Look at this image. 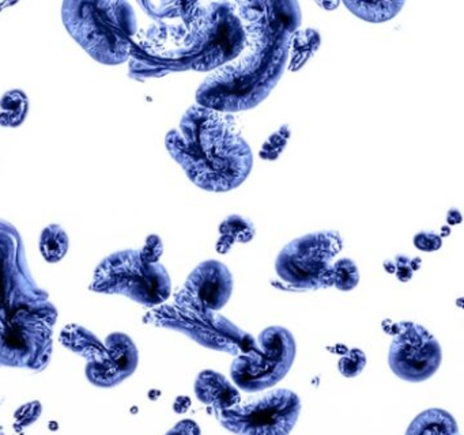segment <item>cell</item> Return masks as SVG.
Returning a JSON list of instances; mask_svg holds the SVG:
<instances>
[{
  "label": "cell",
  "instance_id": "1",
  "mask_svg": "<svg viewBox=\"0 0 464 435\" xmlns=\"http://www.w3.org/2000/svg\"><path fill=\"white\" fill-rule=\"evenodd\" d=\"M165 144L187 177L208 192L236 189L254 166L251 147L233 117L198 103L184 113L179 128L168 132Z\"/></svg>",
  "mask_w": 464,
  "mask_h": 435
},
{
  "label": "cell",
  "instance_id": "2",
  "mask_svg": "<svg viewBox=\"0 0 464 435\" xmlns=\"http://www.w3.org/2000/svg\"><path fill=\"white\" fill-rule=\"evenodd\" d=\"M292 35L246 38L240 56L217 68L200 84L198 105L227 114L256 108L286 70Z\"/></svg>",
  "mask_w": 464,
  "mask_h": 435
},
{
  "label": "cell",
  "instance_id": "3",
  "mask_svg": "<svg viewBox=\"0 0 464 435\" xmlns=\"http://www.w3.org/2000/svg\"><path fill=\"white\" fill-rule=\"evenodd\" d=\"M246 45V30L233 3H202L180 46L160 65V76L188 70L216 71L240 56Z\"/></svg>",
  "mask_w": 464,
  "mask_h": 435
},
{
  "label": "cell",
  "instance_id": "4",
  "mask_svg": "<svg viewBox=\"0 0 464 435\" xmlns=\"http://www.w3.org/2000/svg\"><path fill=\"white\" fill-rule=\"evenodd\" d=\"M62 18L70 35L96 62L118 65L130 59L138 21L129 2L67 0Z\"/></svg>",
  "mask_w": 464,
  "mask_h": 435
},
{
  "label": "cell",
  "instance_id": "5",
  "mask_svg": "<svg viewBox=\"0 0 464 435\" xmlns=\"http://www.w3.org/2000/svg\"><path fill=\"white\" fill-rule=\"evenodd\" d=\"M58 310L50 301L0 310V366L39 372L53 356Z\"/></svg>",
  "mask_w": 464,
  "mask_h": 435
},
{
  "label": "cell",
  "instance_id": "6",
  "mask_svg": "<svg viewBox=\"0 0 464 435\" xmlns=\"http://www.w3.org/2000/svg\"><path fill=\"white\" fill-rule=\"evenodd\" d=\"M91 290L124 295L143 306L165 304L172 293L167 268L160 263H148L140 250L112 253L97 266Z\"/></svg>",
  "mask_w": 464,
  "mask_h": 435
},
{
  "label": "cell",
  "instance_id": "7",
  "mask_svg": "<svg viewBox=\"0 0 464 435\" xmlns=\"http://www.w3.org/2000/svg\"><path fill=\"white\" fill-rule=\"evenodd\" d=\"M143 323L180 332L203 347L235 356L251 350L256 342L251 334L218 312L183 302H165L151 307Z\"/></svg>",
  "mask_w": 464,
  "mask_h": 435
},
{
  "label": "cell",
  "instance_id": "8",
  "mask_svg": "<svg viewBox=\"0 0 464 435\" xmlns=\"http://www.w3.org/2000/svg\"><path fill=\"white\" fill-rule=\"evenodd\" d=\"M343 239L335 230L316 231L295 238L279 252L276 271L295 291H311L333 285V260L341 253Z\"/></svg>",
  "mask_w": 464,
  "mask_h": 435
},
{
  "label": "cell",
  "instance_id": "9",
  "mask_svg": "<svg viewBox=\"0 0 464 435\" xmlns=\"http://www.w3.org/2000/svg\"><path fill=\"white\" fill-rule=\"evenodd\" d=\"M295 339L284 326L263 329L254 347L235 356L230 375L241 391L248 393L266 391L281 382L295 363Z\"/></svg>",
  "mask_w": 464,
  "mask_h": 435
},
{
  "label": "cell",
  "instance_id": "10",
  "mask_svg": "<svg viewBox=\"0 0 464 435\" xmlns=\"http://www.w3.org/2000/svg\"><path fill=\"white\" fill-rule=\"evenodd\" d=\"M214 413L221 426L236 435H289L300 416L301 400L289 389H276Z\"/></svg>",
  "mask_w": 464,
  "mask_h": 435
},
{
  "label": "cell",
  "instance_id": "11",
  "mask_svg": "<svg viewBox=\"0 0 464 435\" xmlns=\"http://www.w3.org/2000/svg\"><path fill=\"white\" fill-rule=\"evenodd\" d=\"M45 302L48 293L32 276L20 233L14 226L0 219V310L7 312Z\"/></svg>",
  "mask_w": 464,
  "mask_h": 435
},
{
  "label": "cell",
  "instance_id": "12",
  "mask_svg": "<svg viewBox=\"0 0 464 435\" xmlns=\"http://www.w3.org/2000/svg\"><path fill=\"white\" fill-rule=\"evenodd\" d=\"M388 353V364L396 377L407 382H422L436 374L442 351L436 337L412 321L396 324Z\"/></svg>",
  "mask_w": 464,
  "mask_h": 435
},
{
  "label": "cell",
  "instance_id": "13",
  "mask_svg": "<svg viewBox=\"0 0 464 435\" xmlns=\"http://www.w3.org/2000/svg\"><path fill=\"white\" fill-rule=\"evenodd\" d=\"M233 5L246 37L292 35L303 21L300 5L295 0H246Z\"/></svg>",
  "mask_w": 464,
  "mask_h": 435
},
{
  "label": "cell",
  "instance_id": "14",
  "mask_svg": "<svg viewBox=\"0 0 464 435\" xmlns=\"http://www.w3.org/2000/svg\"><path fill=\"white\" fill-rule=\"evenodd\" d=\"M232 293V272L221 261L208 260L188 275L173 301L218 312L229 302Z\"/></svg>",
  "mask_w": 464,
  "mask_h": 435
},
{
  "label": "cell",
  "instance_id": "15",
  "mask_svg": "<svg viewBox=\"0 0 464 435\" xmlns=\"http://www.w3.org/2000/svg\"><path fill=\"white\" fill-rule=\"evenodd\" d=\"M104 355L86 364V378L97 388H115L131 377L140 364V351L134 340L123 332L111 334L105 340Z\"/></svg>",
  "mask_w": 464,
  "mask_h": 435
},
{
  "label": "cell",
  "instance_id": "16",
  "mask_svg": "<svg viewBox=\"0 0 464 435\" xmlns=\"http://www.w3.org/2000/svg\"><path fill=\"white\" fill-rule=\"evenodd\" d=\"M195 394L203 404L216 411H227L241 402L240 392L225 375L203 370L195 381Z\"/></svg>",
  "mask_w": 464,
  "mask_h": 435
},
{
  "label": "cell",
  "instance_id": "17",
  "mask_svg": "<svg viewBox=\"0 0 464 435\" xmlns=\"http://www.w3.org/2000/svg\"><path fill=\"white\" fill-rule=\"evenodd\" d=\"M59 342L67 350L82 356L88 363L96 362L104 355L105 343H102L93 332L78 324H69L62 329Z\"/></svg>",
  "mask_w": 464,
  "mask_h": 435
},
{
  "label": "cell",
  "instance_id": "18",
  "mask_svg": "<svg viewBox=\"0 0 464 435\" xmlns=\"http://www.w3.org/2000/svg\"><path fill=\"white\" fill-rule=\"evenodd\" d=\"M406 435H461L458 421L448 411L429 408L407 427Z\"/></svg>",
  "mask_w": 464,
  "mask_h": 435
},
{
  "label": "cell",
  "instance_id": "19",
  "mask_svg": "<svg viewBox=\"0 0 464 435\" xmlns=\"http://www.w3.org/2000/svg\"><path fill=\"white\" fill-rule=\"evenodd\" d=\"M219 238L217 250L219 253H227L235 244H246L254 239L256 230L254 223L241 215H230L219 226Z\"/></svg>",
  "mask_w": 464,
  "mask_h": 435
},
{
  "label": "cell",
  "instance_id": "20",
  "mask_svg": "<svg viewBox=\"0 0 464 435\" xmlns=\"http://www.w3.org/2000/svg\"><path fill=\"white\" fill-rule=\"evenodd\" d=\"M350 13L371 24H382L395 18L404 2H344Z\"/></svg>",
  "mask_w": 464,
  "mask_h": 435
},
{
  "label": "cell",
  "instance_id": "21",
  "mask_svg": "<svg viewBox=\"0 0 464 435\" xmlns=\"http://www.w3.org/2000/svg\"><path fill=\"white\" fill-rule=\"evenodd\" d=\"M322 37L319 32L314 29H306L303 32H295L292 35V43H290V70L297 71L298 68L303 67L312 56L314 52L319 49Z\"/></svg>",
  "mask_w": 464,
  "mask_h": 435
},
{
  "label": "cell",
  "instance_id": "22",
  "mask_svg": "<svg viewBox=\"0 0 464 435\" xmlns=\"http://www.w3.org/2000/svg\"><path fill=\"white\" fill-rule=\"evenodd\" d=\"M69 250V236L59 225H50L40 237V252L48 263H58Z\"/></svg>",
  "mask_w": 464,
  "mask_h": 435
},
{
  "label": "cell",
  "instance_id": "23",
  "mask_svg": "<svg viewBox=\"0 0 464 435\" xmlns=\"http://www.w3.org/2000/svg\"><path fill=\"white\" fill-rule=\"evenodd\" d=\"M28 111V98L20 90L7 92L0 101V124L17 127L25 119Z\"/></svg>",
  "mask_w": 464,
  "mask_h": 435
},
{
  "label": "cell",
  "instance_id": "24",
  "mask_svg": "<svg viewBox=\"0 0 464 435\" xmlns=\"http://www.w3.org/2000/svg\"><path fill=\"white\" fill-rule=\"evenodd\" d=\"M331 282L334 287L341 291H352L360 283V271L357 264L352 258H339L333 263L331 269Z\"/></svg>",
  "mask_w": 464,
  "mask_h": 435
},
{
  "label": "cell",
  "instance_id": "25",
  "mask_svg": "<svg viewBox=\"0 0 464 435\" xmlns=\"http://www.w3.org/2000/svg\"><path fill=\"white\" fill-rule=\"evenodd\" d=\"M290 135H292V128L289 124L282 125L278 130L273 133L267 140L263 144L260 149V158L265 160H278L279 155L284 151L285 147L287 146Z\"/></svg>",
  "mask_w": 464,
  "mask_h": 435
},
{
  "label": "cell",
  "instance_id": "26",
  "mask_svg": "<svg viewBox=\"0 0 464 435\" xmlns=\"http://www.w3.org/2000/svg\"><path fill=\"white\" fill-rule=\"evenodd\" d=\"M366 362L368 361H366L365 353L358 348H353L339 359V372L347 378L357 377L365 369Z\"/></svg>",
  "mask_w": 464,
  "mask_h": 435
},
{
  "label": "cell",
  "instance_id": "27",
  "mask_svg": "<svg viewBox=\"0 0 464 435\" xmlns=\"http://www.w3.org/2000/svg\"><path fill=\"white\" fill-rule=\"evenodd\" d=\"M420 258L412 260L407 256L398 255L392 260V274H395L401 282H409L414 271L420 268Z\"/></svg>",
  "mask_w": 464,
  "mask_h": 435
},
{
  "label": "cell",
  "instance_id": "28",
  "mask_svg": "<svg viewBox=\"0 0 464 435\" xmlns=\"http://www.w3.org/2000/svg\"><path fill=\"white\" fill-rule=\"evenodd\" d=\"M414 245L422 252H436L442 246V238L433 231H420L415 234Z\"/></svg>",
  "mask_w": 464,
  "mask_h": 435
},
{
  "label": "cell",
  "instance_id": "29",
  "mask_svg": "<svg viewBox=\"0 0 464 435\" xmlns=\"http://www.w3.org/2000/svg\"><path fill=\"white\" fill-rule=\"evenodd\" d=\"M140 250V255L148 263H159L160 257L164 253V245L162 239L156 234H151L146 239L145 246Z\"/></svg>",
  "mask_w": 464,
  "mask_h": 435
},
{
  "label": "cell",
  "instance_id": "30",
  "mask_svg": "<svg viewBox=\"0 0 464 435\" xmlns=\"http://www.w3.org/2000/svg\"><path fill=\"white\" fill-rule=\"evenodd\" d=\"M40 413H42V404L39 401L29 402L17 411L15 420L20 427L31 426L39 419Z\"/></svg>",
  "mask_w": 464,
  "mask_h": 435
},
{
  "label": "cell",
  "instance_id": "31",
  "mask_svg": "<svg viewBox=\"0 0 464 435\" xmlns=\"http://www.w3.org/2000/svg\"><path fill=\"white\" fill-rule=\"evenodd\" d=\"M165 435H202L200 427L192 419H184L173 426Z\"/></svg>",
  "mask_w": 464,
  "mask_h": 435
},
{
  "label": "cell",
  "instance_id": "32",
  "mask_svg": "<svg viewBox=\"0 0 464 435\" xmlns=\"http://www.w3.org/2000/svg\"><path fill=\"white\" fill-rule=\"evenodd\" d=\"M461 222V215L460 212L458 211L456 208L450 209V212H448V223L450 225H456V223Z\"/></svg>",
  "mask_w": 464,
  "mask_h": 435
},
{
  "label": "cell",
  "instance_id": "33",
  "mask_svg": "<svg viewBox=\"0 0 464 435\" xmlns=\"http://www.w3.org/2000/svg\"><path fill=\"white\" fill-rule=\"evenodd\" d=\"M317 5H322L325 10H334V8L338 7L341 3L339 2H317Z\"/></svg>",
  "mask_w": 464,
  "mask_h": 435
}]
</instances>
